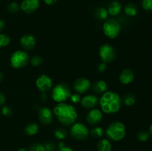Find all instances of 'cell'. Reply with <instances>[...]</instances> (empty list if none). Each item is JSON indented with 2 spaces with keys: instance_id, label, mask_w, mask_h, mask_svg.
Here are the masks:
<instances>
[{
  "instance_id": "6da1fadb",
  "label": "cell",
  "mask_w": 152,
  "mask_h": 151,
  "mask_svg": "<svg viewBox=\"0 0 152 151\" xmlns=\"http://www.w3.org/2000/svg\"><path fill=\"white\" fill-rule=\"evenodd\" d=\"M53 113L58 121L65 127L73 125L78 117L77 109L74 106L65 102L58 103L53 108Z\"/></svg>"
},
{
  "instance_id": "7a4b0ae2",
  "label": "cell",
  "mask_w": 152,
  "mask_h": 151,
  "mask_svg": "<svg viewBox=\"0 0 152 151\" xmlns=\"http://www.w3.org/2000/svg\"><path fill=\"white\" fill-rule=\"evenodd\" d=\"M101 110L106 114H114L118 112L122 107V99L115 92L106 91L99 99Z\"/></svg>"
},
{
  "instance_id": "3957f363",
  "label": "cell",
  "mask_w": 152,
  "mask_h": 151,
  "mask_svg": "<svg viewBox=\"0 0 152 151\" xmlns=\"http://www.w3.org/2000/svg\"><path fill=\"white\" fill-rule=\"evenodd\" d=\"M105 134L108 139L114 142L121 141L126 136V126L121 121H114L108 126L105 130Z\"/></svg>"
},
{
  "instance_id": "277c9868",
  "label": "cell",
  "mask_w": 152,
  "mask_h": 151,
  "mask_svg": "<svg viewBox=\"0 0 152 151\" xmlns=\"http://www.w3.org/2000/svg\"><path fill=\"white\" fill-rule=\"evenodd\" d=\"M71 93V89L68 84L65 83H59L53 88L51 96L54 102L62 103L69 99Z\"/></svg>"
},
{
  "instance_id": "5b68a950",
  "label": "cell",
  "mask_w": 152,
  "mask_h": 151,
  "mask_svg": "<svg viewBox=\"0 0 152 151\" xmlns=\"http://www.w3.org/2000/svg\"><path fill=\"white\" fill-rule=\"evenodd\" d=\"M104 35L109 38H115L121 32V25L115 19H109L104 22L102 25Z\"/></svg>"
},
{
  "instance_id": "8992f818",
  "label": "cell",
  "mask_w": 152,
  "mask_h": 151,
  "mask_svg": "<svg viewBox=\"0 0 152 151\" xmlns=\"http://www.w3.org/2000/svg\"><path fill=\"white\" fill-rule=\"evenodd\" d=\"M30 62V56L28 53L23 50H16L11 55L10 63L12 68L15 69H21L28 65Z\"/></svg>"
},
{
  "instance_id": "52a82bcc",
  "label": "cell",
  "mask_w": 152,
  "mask_h": 151,
  "mask_svg": "<svg viewBox=\"0 0 152 151\" xmlns=\"http://www.w3.org/2000/svg\"><path fill=\"white\" fill-rule=\"evenodd\" d=\"M70 135L76 140H86L89 136V130L85 124L82 123H74L70 129Z\"/></svg>"
},
{
  "instance_id": "ba28073f",
  "label": "cell",
  "mask_w": 152,
  "mask_h": 151,
  "mask_svg": "<svg viewBox=\"0 0 152 151\" xmlns=\"http://www.w3.org/2000/svg\"><path fill=\"white\" fill-rule=\"evenodd\" d=\"M99 56L102 62L108 64L112 62L117 57V52L114 47L109 44H104L99 47Z\"/></svg>"
},
{
  "instance_id": "9c48e42d",
  "label": "cell",
  "mask_w": 152,
  "mask_h": 151,
  "mask_svg": "<svg viewBox=\"0 0 152 151\" xmlns=\"http://www.w3.org/2000/svg\"><path fill=\"white\" fill-rule=\"evenodd\" d=\"M36 85L42 93H46L51 89L53 86L52 79L45 74H42L36 80Z\"/></svg>"
},
{
  "instance_id": "30bf717a",
  "label": "cell",
  "mask_w": 152,
  "mask_h": 151,
  "mask_svg": "<svg viewBox=\"0 0 152 151\" xmlns=\"http://www.w3.org/2000/svg\"><path fill=\"white\" fill-rule=\"evenodd\" d=\"M91 87V83L90 80L88 79L85 77H80V78H77L74 81L73 87L75 90L76 93L79 94H83V93H86Z\"/></svg>"
},
{
  "instance_id": "8fae6325",
  "label": "cell",
  "mask_w": 152,
  "mask_h": 151,
  "mask_svg": "<svg viewBox=\"0 0 152 151\" xmlns=\"http://www.w3.org/2000/svg\"><path fill=\"white\" fill-rule=\"evenodd\" d=\"M38 118L43 125H50L53 120V113L50 108L43 107L39 108L38 112Z\"/></svg>"
},
{
  "instance_id": "7c38bea8",
  "label": "cell",
  "mask_w": 152,
  "mask_h": 151,
  "mask_svg": "<svg viewBox=\"0 0 152 151\" xmlns=\"http://www.w3.org/2000/svg\"><path fill=\"white\" fill-rule=\"evenodd\" d=\"M39 0H23L20 4V9L27 14H31L39 7Z\"/></svg>"
},
{
  "instance_id": "4fadbf2b",
  "label": "cell",
  "mask_w": 152,
  "mask_h": 151,
  "mask_svg": "<svg viewBox=\"0 0 152 151\" xmlns=\"http://www.w3.org/2000/svg\"><path fill=\"white\" fill-rule=\"evenodd\" d=\"M86 121L91 125H97L102 121V113L99 110L91 109L86 114Z\"/></svg>"
},
{
  "instance_id": "5bb4252c",
  "label": "cell",
  "mask_w": 152,
  "mask_h": 151,
  "mask_svg": "<svg viewBox=\"0 0 152 151\" xmlns=\"http://www.w3.org/2000/svg\"><path fill=\"white\" fill-rule=\"evenodd\" d=\"M20 45L24 50H31L36 47L37 41L35 37L29 33H26L22 36L20 38Z\"/></svg>"
},
{
  "instance_id": "9a60e30c",
  "label": "cell",
  "mask_w": 152,
  "mask_h": 151,
  "mask_svg": "<svg viewBox=\"0 0 152 151\" xmlns=\"http://www.w3.org/2000/svg\"><path fill=\"white\" fill-rule=\"evenodd\" d=\"M99 99L95 95H87L81 99V105L86 109H94L99 105Z\"/></svg>"
},
{
  "instance_id": "2e32d148",
  "label": "cell",
  "mask_w": 152,
  "mask_h": 151,
  "mask_svg": "<svg viewBox=\"0 0 152 151\" xmlns=\"http://www.w3.org/2000/svg\"><path fill=\"white\" fill-rule=\"evenodd\" d=\"M120 81L123 84H129L134 79V73L130 68H126L120 73Z\"/></svg>"
},
{
  "instance_id": "e0dca14e",
  "label": "cell",
  "mask_w": 152,
  "mask_h": 151,
  "mask_svg": "<svg viewBox=\"0 0 152 151\" xmlns=\"http://www.w3.org/2000/svg\"><path fill=\"white\" fill-rule=\"evenodd\" d=\"M122 9H123V6H122L121 3L117 0H114L108 4L107 10H108V14L113 16H118L121 13Z\"/></svg>"
},
{
  "instance_id": "ac0fdd59",
  "label": "cell",
  "mask_w": 152,
  "mask_h": 151,
  "mask_svg": "<svg viewBox=\"0 0 152 151\" xmlns=\"http://www.w3.org/2000/svg\"><path fill=\"white\" fill-rule=\"evenodd\" d=\"M91 89L96 94L102 95L107 91L108 85L104 80H97L91 85Z\"/></svg>"
},
{
  "instance_id": "d6986e66",
  "label": "cell",
  "mask_w": 152,
  "mask_h": 151,
  "mask_svg": "<svg viewBox=\"0 0 152 151\" xmlns=\"http://www.w3.org/2000/svg\"><path fill=\"white\" fill-rule=\"evenodd\" d=\"M137 97L133 93H126L122 98V103L124 104L127 107H132L136 103Z\"/></svg>"
},
{
  "instance_id": "ffe728a7",
  "label": "cell",
  "mask_w": 152,
  "mask_h": 151,
  "mask_svg": "<svg viewBox=\"0 0 152 151\" xmlns=\"http://www.w3.org/2000/svg\"><path fill=\"white\" fill-rule=\"evenodd\" d=\"M123 10H124V13H126V15L129 16H136L138 12L137 6L134 4V3H128V4H126Z\"/></svg>"
},
{
  "instance_id": "44dd1931",
  "label": "cell",
  "mask_w": 152,
  "mask_h": 151,
  "mask_svg": "<svg viewBox=\"0 0 152 151\" xmlns=\"http://www.w3.org/2000/svg\"><path fill=\"white\" fill-rule=\"evenodd\" d=\"M39 131V125L35 122H31L27 124L25 127V134L29 136H35Z\"/></svg>"
},
{
  "instance_id": "7402d4cb",
  "label": "cell",
  "mask_w": 152,
  "mask_h": 151,
  "mask_svg": "<svg viewBox=\"0 0 152 151\" xmlns=\"http://www.w3.org/2000/svg\"><path fill=\"white\" fill-rule=\"evenodd\" d=\"M96 147H97L98 151H111L112 148L110 141L106 139H100L98 142Z\"/></svg>"
},
{
  "instance_id": "603a6c76",
  "label": "cell",
  "mask_w": 152,
  "mask_h": 151,
  "mask_svg": "<svg viewBox=\"0 0 152 151\" xmlns=\"http://www.w3.org/2000/svg\"><path fill=\"white\" fill-rule=\"evenodd\" d=\"M108 15L109 14H108L107 9L103 7H98L94 12V16L96 19L100 21H104L108 19Z\"/></svg>"
},
{
  "instance_id": "cb8c5ba5",
  "label": "cell",
  "mask_w": 152,
  "mask_h": 151,
  "mask_svg": "<svg viewBox=\"0 0 152 151\" xmlns=\"http://www.w3.org/2000/svg\"><path fill=\"white\" fill-rule=\"evenodd\" d=\"M89 134L95 139L102 138L105 134V130L101 127H95L89 131Z\"/></svg>"
},
{
  "instance_id": "d4e9b609",
  "label": "cell",
  "mask_w": 152,
  "mask_h": 151,
  "mask_svg": "<svg viewBox=\"0 0 152 151\" xmlns=\"http://www.w3.org/2000/svg\"><path fill=\"white\" fill-rule=\"evenodd\" d=\"M54 136L59 140H64L68 136V133L65 128L59 127L54 130Z\"/></svg>"
},
{
  "instance_id": "484cf974",
  "label": "cell",
  "mask_w": 152,
  "mask_h": 151,
  "mask_svg": "<svg viewBox=\"0 0 152 151\" xmlns=\"http://www.w3.org/2000/svg\"><path fill=\"white\" fill-rule=\"evenodd\" d=\"M149 133L146 131H140L137 134V139L140 142H145L149 139Z\"/></svg>"
},
{
  "instance_id": "4316f807",
  "label": "cell",
  "mask_w": 152,
  "mask_h": 151,
  "mask_svg": "<svg viewBox=\"0 0 152 151\" xmlns=\"http://www.w3.org/2000/svg\"><path fill=\"white\" fill-rule=\"evenodd\" d=\"M7 11L10 13H18V12L19 11V10H20V5H19L17 2L13 1V2L10 3V4L7 5Z\"/></svg>"
},
{
  "instance_id": "83f0119b",
  "label": "cell",
  "mask_w": 152,
  "mask_h": 151,
  "mask_svg": "<svg viewBox=\"0 0 152 151\" xmlns=\"http://www.w3.org/2000/svg\"><path fill=\"white\" fill-rule=\"evenodd\" d=\"M28 151H45V148L44 144L34 143L29 147Z\"/></svg>"
},
{
  "instance_id": "f1b7e54d",
  "label": "cell",
  "mask_w": 152,
  "mask_h": 151,
  "mask_svg": "<svg viewBox=\"0 0 152 151\" xmlns=\"http://www.w3.org/2000/svg\"><path fill=\"white\" fill-rule=\"evenodd\" d=\"M31 64L34 67H39L42 65L43 59L41 56H34L30 60Z\"/></svg>"
},
{
  "instance_id": "f546056e",
  "label": "cell",
  "mask_w": 152,
  "mask_h": 151,
  "mask_svg": "<svg viewBox=\"0 0 152 151\" xmlns=\"http://www.w3.org/2000/svg\"><path fill=\"white\" fill-rule=\"evenodd\" d=\"M10 42V37L5 34H0V47H7Z\"/></svg>"
},
{
  "instance_id": "4dcf8cb0",
  "label": "cell",
  "mask_w": 152,
  "mask_h": 151,
  "mask_svg": "<svg viewBox=\"0 0 152 151\" xmlns=\"http://www.w3.org/2000/svg\"><path fill=\"white\" fill-rule=\"evenodd\" d=\"M142 7L145 11L152 12V0H142Z\"/></svg>"
},
{
  "instance_id": "1f68e13d",
  "label": "cell",
  "mask_w": 152,
  "mask_h": 151,
  "mask_svg": "<svg viewBox=\"0 0 152 151\" xmlns=\"http://www.w3.org/2000/svg\"><path fill=\"white\" fill-rule=\"evenodd\" d=\"M1 112V114H2L4 116L6 117H10L12 115V114H13V110H12L11 108L8 106H5V105L2 106Z\"/></svg>"
},
{
  "instance_id": "d6a6232c",
  "label": "cell",
  "mask_w": 152,
  "mask_h": 151,
  "mask_svg": "<svg viewBox=\"0 0 152 151\" xmlns=\"http://www.w3.org/2000/svg\"><path fill=\"white\" fill-rule=\"evenodd\" d=\"M69 99L72 103L77 104L79 103V102H80V101H81V96H80V95L77 93H71Z\"/></svg>"
},
{
  "instance_id": "836d02e7",
  "label": "cell",
  "mask_w": 152,
  "mask_h": 151,
  "mask_svg": "<svg viewBox=\"0 0 152 151\" xmlns=\"http://www.w3.org/2000/svg\"><path fill=\"white\" fill-rule=\"evenodd\" d=\"M44 145L45 151H55L56 150V144L53 142H47Z\"/></svg>"
},
{
  "instance_id": "e575fe53",
  "label": "cell",
  "mask_w": 152,
  "mask_h": 151,
  "mask_svg": "<svg viewBox=\"0 0 152 151\" xmlns=\"http://www.w3.org/2000/svg\"><path fill=\"white\" fill-rule=\"evenodd\" d=\"M107 69V64L105 62H102V63L99 64L97 65V70L99 73H104Z\"/></svg>"
},
{
  "instance_id": "d590c367",
  "label": "cell",
  "mask_w": 152,
  "mask_h": 151,
  "mask_svg": "<svg viewBox=\"0 0 152 151\" xmlns=\"http://www.w3.org/2000/svg\"><path fill=\"white\" fill-rule=\"evenodd\" d=\"M5 101H6V98L4 96V95L2 93L0 92V107L3 106L5 103Z\"/></svg>"
},
{
  "instance_id": "8d00e7d4",
  "label": "cell",
  "mask_w": 152,
  "mask_h": 151,
  "mask_svg": "<svg viewBox=\"0 0 152 151\" xmlns=\"http://www.w3.org/2000/svg\"><path fill=\"white\" fill-rule=\"evenodd\" d=\"M57 151H74L72 148L69 147H67V146H63V147H59Z\"/></svg>"
},
{
  "instance_id": "74e56055",
  "label": "cell",
  "mask_w": 152,
  "mask_h": 151,
  "mask_svg": "<svg viewBox=\"0 0 152 151\" xmlns=\"http://www.w3.org/2000/svg\"><path fill=\"white\" fill-rule=\"evenodd\" d=\"M47 5H53L57 2L58 0H43Z\"/></svg>"
},
{
  "instance_id": "f35d334b",
  "label": "cell",
  "mask_w": 152,
  "mask_h": 151,
  "mask_svg": "<svg viewBox=\"0 0 152 151\" xmlns=\"http://www.w3.org/2000/svg\"><path fill=\"white\" fill-rule=\"evenodd\" d=\"M4 25H5V24H4V21L1 20V19H0V31H1L3 28H4Z\"/></svg>"
},
{
  "instance_id": "ab89813d",
  "label": "cell",
  "mask_w": 152,
  "mask_h": 151,
  "mask_svg": "<svg viewBox=\"0 0 152 151\" xmlns=\"http://www.w3.org/2000/svg\"><path fill=\"white\" fill-rule=\"evenodd\" d=\"M41 99H42L43 102H45V101H47V96H46L45 93H42Z\"/></svg>"
},
{
  "instance_id": "60d3db41",
  "label": "cell",
  "mask_w": 152,
  "mask_h": 151,
  "mask_svg": "<svg viewBox=\"0 0 152 151\" xmlns=\"http://www.w3.org/2000/svg\"><path fill=\"white\" fill-rule=\"evenodd\" d=\"M3 79H4V75H3L2 73L0 72V82L2 81Z\"/></svg>"
},
{
  "instance_id": "b9f144b4",
  "label": "cell",
  "mask_w": 152,
  "mask_h": 151,
  "mask_svg": "<svg viewBox=\"0 0 152 151\" xmlns=\"http://www.w3.org/2000/svg\"><path fill=\"white\" fill-rule=\"evenodd\" d=\"M149 134L152 136V124L150 125V127H149Z\"/></svg>"
},
{
  "instance_id": "7bdbcfd3",
  "label": "cell",
  "mask_w": 152,
  "mask_h": 151,
  "mask_svg": "<svg viewBox=\"0 0 152 151\" xmlns=\"http://www.w3.org/2000/svg\"><path fill=\"white\" fill-rule=\"evenodd\" d=\"M18 151H28V150L25 149V148H20V149H19Z\"/></svg>"
}]
</instances>
